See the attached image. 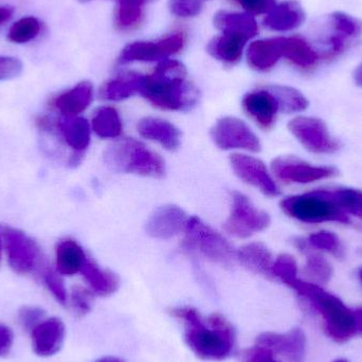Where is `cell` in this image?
Wrapping results in <instances>:
<instances>
[{"instance_id":"d6a6232c","label":"cell","mask_w":362,"mask_h":362,"mask_svg":"<svg viewBox=\"0 0 362 362\" xmlns=\"http://www.w3.org/2000/svg\"><path fill=\"white\" fill-rule=\"evenodd\" d=\"M322 191L346 214L354 215L362 221V189L338 187L335 189H322Z\"/></svg>"},{"instance_id":"277c9868","label":"cell","mask_w":362,"mask_h":362,"mask_svg":"<svg viewBox=\"0 0 362 362\" xmlns=\"http://www.w3.org/2000/svg\"><path fill=\"white\" fill-rule=\"evenodd\" d=\"M104 161L110 170L118 173L153 178H163L165 175V163L161 156L133 138L110 144L104 153Z\"/></svg>"},{"instance_id":"681fc988","label":"cell","mask_w":362,"mask_h":362,"mask_svg":"<svg viewBox=\"0 0 362 362\" xmlns=\"http://www.w3.org/2000/svg\"><path fill=\"white\" fill-rule=\"evenodd\" d=\"M81 4H88V2L95 1V0H78Z\"/></svg>"},{"instance_id":"b9f144b4","label":"cell","mask_w":362,"mask_h":362,"mask_svg":"<svg viewBox=\"0 0 362 362\" xmlns=\"http://www.w3.org/2000/svg\"><path fill=\"white\" fill-rule=\"evenodd\" d=\"M243 8L244 12L252 15H265L274 8L276 0H232Z\"/></svg>"},{"instance_id":"836d02e7","label":"cell","mask_w":362,"mask_h":362,"mask_svg":"<svg viewBox=\"0 0 362 362\" xmlns=\"http://www.w3.org/2000/svg\"><path fill=\"white\" fill-rule=\"evenodd\" d=\"M40 27V21L35 17H23L13 23L8 30V38L15 44H25L37 37Z\"/></svg>"},{"instance_id":"bcb514c9","label":"cell","mask_w":362,"mask_h":362,"mask_svg":"<svg viewBox=\"0 0 362 362\" xmlns=\"http://www.w3.org/2000/svg\"><path fill=\"white\" fill-rule=\"evenodd\" d=\"M14 14V8L12 6H0V25L8 21Z\"/></svg>"},{"instance_id":"603a6c76","label":"cell","mask_w":362,"mask_h":362,"mask_svg":"<svg viewBox=\"0 0 362 362\" xmlns=\"http://www.w3.org/2000/svg\"><path fill=\"white\" fill-rule=\"evenodd\" d=\"M93 100V84L88 81H83L74 88L57 95L53 101V106L65 117H76L85 112Z\"/></svg>"},{"instance_id":"4fadbf2b","label":"cell","mask_w":362,"mask_h":362,"mask_svg":"<svg viewBox=\"0 0 362 362\" xmlns=\"http://www.w3.org/2000/svg\"><path fill=\"white\" fill-rule=\"evenodd\" d=\"M230 163L240 180L257 187L264 195L276 197L280 194L263 161L247 155L233 154L230 157Z\"/></svg>"},{"instance_id":"484cf974","label":"cell","mask_w":362,"mask_h":362,"mask_svg":"<svg viewBox=\"0 0 362 362\" xmlns=\"http://www.w3.org/2000/svg\"><path fill=\"white\" fill-rule=\"evenodd\" d=\"M156 0H116L115 27L121 32L137 30L146 19V6Z\"/></svg>"},{"instance_id":"f546056e","label":"cell","mask_w":362,"mask_h":362,"mask_svg":"<svg viewBox=\"0 0 362 362\" xmlns=\"http://www.w3.org/2000/svg\"><path fill=\"white\" fill-rule=\"evenodd\" d=\"M81 274L97 295L106 297L116 293L120 281L114 272L102 269L93 259H87Z\"/></svg>"},{"instance_id":"7c38bea8","label":"cell","mask_w":362,"mask_h":362,"mask_svg":"<svg viewBox=\"0 0 362 362\" xmlns=\"http://www.w3.org/2000/svg\"><path fill=\"white\" fill-rule=\"evenodd\" d=\"M272 171L280 180L302 185L327 180L338 174L334 168L313 165L293 156H280L274 159Z\"/></svg>"},{"instance_id":"83f0119b","label":"cell","mask_w":362,"mask_h":362,"mask_svg":"<svg viewBox=\"0 0 362 362\" xmlns=\"http://www.w3.org/2000/svg\"><path fill=\"white\" fill-rule=\"evenodd\" d=\"M240 263L255 274L272 276L274 259L269 249L262 243H250L245 245L236 253Z\"/></svg>"},{"instance_id":"7402d4cb","label":"cell","mask_w":362,"mask_h":362,"mask_svg":"<svg viewBox=\"0 0 362 362\" xmlns=\"http://www.w3.org/2000/svg\"><path fill=\"white\" fill-rule=\"evenodd\" d=\"M283 59L302 70L314 69L320 55L312 42L299 35L282 36Z\"/></svg>"},{"instance_id":"9a60e30c","label":"cell","mask_w":362,"mask_h":362,"mask_svg":"<svg viewBox=\"0 0 362 362\" xmlns=\"http://www.w3.org/2000/svg\"><path fill=\"white\" fill-rule=\"evenodd\" d=\"M189 217L187 213L174 204H167L157 209L146 223L148 235L158 240H169L185 231Z\"/></svg>"},{"instance_id":"4dcf8cb0","label":"cell","mask_w":362,"mask_h":362,"mask_svg":"<svg viewBox=\"0 0 362 362\" xmlns=\"http://www.w3.org/2000/svg\"><path fill=\"white\" fill-rule=\"evenodd\" d=\"M93 132L104 139H115L122 134L123 125L118 110L112 106H103L95 112L91 121Z\"/></svg>"},{"instance_id":"f5cc1de1","label":"cell","mask_w":362,"mask_h":362,"mask_svg":"<svg viewBox=\"0 0 362 362\" xmlns=\"http://www.w3.org/2000/svg\"><path fill=\"white\" fill-rule=\"evenodd\" d=\"M359 276H361V282H362V268L361 269V272H359Z\"/></svg>"},{"instance_id":"ee69618b","label":"cell","mask_w":362,"mask_h":362,"mask_svg":"<svg viewBox=\"0 0 362 362\" xmlns=\"http://www.w3.org/2000/svg\"><path fill=\"white\" fill-rule=\"evenodd\" d=\"M240 361L242 362H281L276 361V355L272 351L257 344L245 350L240 355Z\"/></svg>"},{"instance_id":"9c48e42d","label":"cell","mask_w":362,"mask_h":362,"mask_svg":"<svg viewBox=\"0 0 362 362\" xmlns=\"http://www.w3.org/2000/svg\"><path fill=\"white\" fill-rule=\"evenodd\" d=\"M288 129L306 150L315 154H333L339 150V144L321 119L297 117L289 122Z\"/></svg>"},{"instance_id":"ba28073f","label":"cell","mask_w":362,"mask_h":362,"mask_svg":"<svg viewBox=\"0 0 362 362\" xmlns=\"http://www.w3.org/2000/svg\"><path fill=\"white\" fill-rule=\"evenodd\" d=\"M187 44V36L177 31L163 36L157 40H138L127 45L119 55V63L135 62H161L171 59L183 50Z\"/></svg>"},{"instance_id":"ab89813d","label":"cell","mask_w":362,"mask_h":362,"mask_svg":"<svg viewBox=\"0 0 362 362\" xmlns=\"http://www.w3.org/2000/svg\"><path fill=\"white\" fill-rule=\"evenodd\" d=\"M71 306L74 314L82 318L86 316L93 306V293L82 286H74L71 291Z\"/></svg>"},{"instance_id":"e575fe53","label":"cell","mask_w":362,"mask_h":362,"mask_svg":"<svg viewBox=\"0 0 362 362\" xmlns=\"http://www.w3.org/2000/svg\"><path fill=\"white\" fill-rule=\"evenodd\" d=\"M306 272L318 282H329L333 276V267L323 255L310 253L306 259Z\"/></svg>"},{"instance_id":"7a4b0ae2","label":"cell","mask_w":362,"mask_h":362,"mask_svg":"<svg viewBox=\"0 0 362 362\" xmlns=\"http://www.w3.org/2000/svg\"><path fill=\"white\" fill-rule=\"evenodd\" d=\"M140 95L155 107L174 112L191 110L199 99L187 68L174 59L159 62L152 74L144 76Z\"/></svg>"},{"instance_id":"f6af8a7d","label":"cell","mask_w":362,"mask_h":362,"mask_svg":"<svg viewBox=\"0 0 362 362\" xmlns=\"http://www.w3.org/2000/svg\"><path fill=\"white\" fill-rule=\"evenodd\" d=\"M14 335L12 329L0 323V357L8 356L12 349Z\"/></svg>"},{"instance_id":"cb8c5ba5","label":"cell","mask_w":362,"mask_h":362,"mask_svg":"<svg viewBox=\"0 0 362 362\" xmlns=\"http://www.w3.org/2000/svg\"><path fill=\"white\" fill-rule=\"evenodd\" d=\"M248 40L238 35L221 33L209 42L206 51L213 59L227 64L235 65L242 59Z\"/></svg>"},{"instance_id":"f907efd6","label":"cell","mask_w":362,"mask_h":362,"mask_svg":"<svg viewBox=\"0 0 362 362\" xmlns=\"http://www.w3.org/2000/svg\"><path fill=\"white\" fill-rule=\"evenodd\" d=\"M334 362H349V361H346V359L341 358V359H337V361H335Z\"/></svg>"},{"instance_id":"816d5d0a","label":"cell","mask_w":362,"mask_h":362,"mask_svg":"<svg viewBox=\"0 0 362 362\" xmlns=\"http://www.w3.org/2000/svg\"><path fill=\"white\" fill-rule=\"evenodd\" d=\"M0 259H1V240H0Z\"/></svg>"},{"instance_id":"d590c367","label":"cell","mask_w":362,"mask_h":362,"mask_svg":"<svg viewBox=\"0 0 362 362\" xmlns=\"http://www.w3.org/2000/svg\"><path fill=\"white\" fill-rule=\"evenodd\" d=\"M308 245L319 250L327 251L332 255L341 257L344 253L339 238L333 232L319 231L310 235L308 240Z\"/></svg>"},{"instance_id":"5b68a950","label":"cell","mask_w":362,"mask_h":362,"mask_svg":"<svg viewBox=\"0 0 362 362\" xmlns=\"http://www.w3.org/2000/svg\"><path fill=\"white\" fill-rule=\"evenodd\" d=\"M287 216L305 223H349L350 216L332 202L322 189L289 196L280 202Z\"/></svg>"},{"instance_id":"c3c4849f","label":"cell","mask_w":362,"mask_h":362,"mask_svg":"<svg viewBox=\"0 0 362 362\" xmlns=\"http://www.w3.org/2000/svg\"><path fill=\"white\" fill-rule=\"evenodd\" d=\"M95 362H125L122 359L117 358V357L106 356L102 357V358L98 359Z\"/></svg>"},{"instance_id":"7bdbcfd3","label":"cell","mask_w":362,"mask_h":362,"mask_svg":"<svg viewBox=\"0 0 362 362\" xmlns=\"http://www.w3.org/2000/svg\"><path fill=\"white\" fill-rule=\"evenodd\" d=\"M23 69V63L16 57H0V81L17 78Z\"/></svg>"},{"instance_id":"ac0fdd59","label":"cell","mask_w":362,"mask_h":362,"mask_svg":"<svg viewBox=\"0 0 362 362\" xmlns=\"http://www.w3.org/2000/svg\"><path fill=\"white\" fill-rule=\"evenodd\" d=\"M305 18V11L298 0H284L265 14L264 25L272 31L287 33L301 27Z\"/></svg>"},{"instance_id":"3957f363","label":"cell","mask_w":362,"mask_h":362,"mask_svg":"<svg viewBox=\"0 0 362 362\" xmlns=\"http://www.w3.org/2000/svg\"><path fill=\"white\" fill-rule=\"evenodd\" d=\"M301 297L305 298L315 310L322 315L327 331L337 341H344L358 332L355 312L346 308L337 297L313 283L303 282L296 279L289 283Z\"/></svg>"},{"instance_id":"e0dca14e","label":"cell","mask_w":362,"mask_h":362,"mask_svg":"<svg viewBox=\"0 0 362 362\" xmlns=\"http://www.w3.org/2000/svg\"><path fill=\"white\" fill-rule=\"evenodd\" d=\"M65 325L59 318L45 319L31 332L32 348L40 357L57 354L65 339Z\"/></svg>"},{"instance_id":"8fae6325","label":"cell","mask_w":362,"mask_h":362,"mask_svg":"<svg viewBox=\"0 0 362 362\" xmlns=\"http://www.w3.org/2000/svg\"><path fill=\"white\" fill-rule=\"evenodd\" d=\"M8 264L18 274L31 272L40 259V248L35 240L21 230L4 226L1 228Z\"/></svg>"},{"instance_id":"74e56055","label":"cell","mask_w":362,"mask_h":362,"mask_svg":"<svg viewBox=\"0 0 362 362\" xmlns=\"http://www.w3.org/2000/svg\"><path fill=\"white\" fill-rule=\"evenodd\" d=\"M297 262L291 255H281L274 262L272 276L280 279L286 285L297 279Z\"/></svg>"},{"instance_id":"f35d334b","label":"cell","mask_w":362,"mask_h":362,"mask_svg":"<svg viewBox=\"0 0 362 362\" xmlns=\"http://www.w3.org/2000/svg\"><path fill=\"white\" fill-rule=\"evenodd\" d=\"M45 284L49 289L53 297L55 298L62 305H66L67 303V291H66L65 285H64L63 279L59 272H55L52 268H46L42 274Z\"/></svg>"},{"instance_id":"f1b7e54d","label":"cell","mask_w":362,"mask_h":362,"mask_svg":"<svg viewBox=\"0 0 362 362\" xmlns=\"http://www.w3.org/2000/svg\"><path fill=\"white\" fill-rule=\"evenodd\" d=\"M88 257L82 247L74 240H64L57 247V270L62 276L81 272Z\"/></svg>"},{"instance_id":"d6986e66","label":"cell","mask_w":362,"mask_h":362,"mask_svg":"<svg viewBox=\"0 0 362 362\" xmlns=\"http://www.w3.org/2000/svg\"><path fill=\"white\" fill-rule=\"evenodd\" d=\"M247 62L257 71H268L283 59V37L262 38L251 42L247 47Z\"/></svg>"},{"instance_id":"ffe728a7","label":"cell","mask_w":362,"mask_h":362,"mask_svg":"<svg viewBox=\"0 0 362 362\" xmlns=\"http://www.w3.org/2000/svg\"><path fill=\"white\" fill-rule=\"evenodd\" d=\"M213 23L221 33L234 34L248 42L259 34V23L255 15L247 12L221 10L215 13Z\"/></svg>"},{"instance_id":"30bf717a","label":"cell","mask_w":362,"mask_h":362,"mask_svg":"<svg viewBox=\"0 0 362 362\" xmlns=\"http://www.w3.org/2000/svg\"><path fill=\"white\" fill-rule=\"evenodd\" d=\"M213 141L221 150H245L257 153L262 146L250 127L235 117H223L211 131Z\"/></svg>"},{"instance_id":"52a82bcc","label":"cell","mask_w":362,"mask_h":362,"mask_svg":"<svg viewBox=\"0 0 362 362\" xmlns=\"http://www.w3.org/2000/svg\"><path fill=\"white\" fill-rule=\"evenodd\" d=\"M269 225L268 213L257 209L244 194L232 193L231 211L223 223V229L228 234L238 238H248L263 231Z\"/></svg>"},{"instance_id":"7dc6e473","label":"cell","mask_w":362,"mask_h":362,"mask_svg":"<svg viewBox=\"0 0 362 362\" xmlns=\"http://www.w3.org/2000/svg\"><path fill=\"white\" fill-rule=\"evenodd\" d=\"M353 78H354L355 84H356L357 86L362 87V63L359 64L356 69L354 70Z\"/></svg>"},{"instance_id":"5bb4252c","label":"cell","mask_w":362,"mask_h":362,"mask_svg":"<svg viewBox=\"0 0 362 362\" xmlns=\"http://www.w3.org/2000/svg\"><path fill=\"white\" fill-rule=\"evenodd\" d=\"M257 344L281 355L291 362H301L305 354L306 340L303 332L291 329L287 334L263 333L257 337Z\"/></svg>"},{"instance_id":"2e32d148","label":"cell","mask_w":362,"mask_h":362,"mask_svg":"<svg viewBox=\"0 0 362 362\" xmlns=\"http://www.w3.org/2000/svg\"><path fill=\"white\" fill-rule=\"evenodd\" d=\"M245 112L265 129H272L280 112L278 101L268 87L255 89L243 99Z\"/></svg>"},{"instance_id":"1f68e13d","label":"cell","mask_w":362,"mask_h":362,"mask_svg":"<svg viewBox=\"0 0 362 362\" xmlns=\"http://www.w3.org/2000/svg\"><path fill=\"white\" fill-rule=\"evenodd\" d=\"M278 101L281 112L284 114H297L306 110L310 103L305 95L293 87L272 85L267 86Z\"/></svg>"},{"instance_id":"44dd1931","label":"cell","mask_w":362,"mask_h":362,"mask_svg":"<svg viewBox=\"0 0 362 362\" xmlns=\"http://www.w3.org/2000/svg\"><path fill=\"white\" fill-rule=\"evenodd\" d=\"M137 129L141 137L158 142L165 150L175 151L180 148V131L169 121L148 117L139 121Z\"/></svg>"},{"instance_id":"60d3db41","label":"cell","mask_w":362,"mask_h":362,"mask_svg":"<svg viewBox=\"0 0 362 362\" xmlns=\"http://www.w3.org/2000/svg\"><path fill=\"white\" fill-rule=\"evenodd\" d=\"M44 310L35 306H23L19 310L18 320L25 331L31 333L40 323L45 320Z\"/></svg>"},{"instance_id":"6da1fadb","label":"cell","mask_w":362,"mask_h":362,"mask_svg":"<svg viewBox=\"0 0 362 362\" xmlns=\"http://www.w3.org/2000/svg\"><path fill=\"white\" fill-rule=\"evenodd\" d=\"M172 316L185 322V339L194 354L204 361H223L231 355L235 332L231 323L218 313L210 315L206 323L193 308H172Z\"/></svg>"},{"instance_id":"d4e9b609","label":"cell","mask_w":362,"mask_h":362,"mask_svg":"<svg viewBox=\"0 0 362 362\" xmlns=\"http://www.w3.org/2000/svg\"><path fill=\"white\" fill-rule=\"evenodd\" d=\"M144 74L136 71H127L118 74L112 80L107 81L102 86L100 95L107 101H122L140 93Z\"/></svg>"},{"instance_id":"8d00e7d4","label":"cell","mask_w":362,"mask_h":362,"mask_svg":"<svg viewBox=\"0 0 362 362\" xmlns=\"http://www.w3.org/2000/svg\"><path fill=\"white\" fill-rule=\"evenodd\" d=\"M212 0H170L172 14L180 18H193L204 10V6Z\"/></svg>"},{"instance_id":"4316f807","label":"cell","mask_w":362,"mask_h":362,"mask_svg":"<svg viewBox=\"0 0 362 362\" xmlns=\"http://www.w3.org/2000/svg\"><path fill=\"white\" fill-rule=\"evenodd\" d=\"M59 132L66 144L74 153L83 154L90 144V125L86 119L81 117H65L57 123Z\"/></svg>"},{"instance_id":"8992f818","label":"cell","mask_w":362,"mask_h":362,"mask_svg":"<svg viewBox=\"0 0 362 362\" xmlns=\"http://www.w3.org/2000/svg\"><path fill=\"white\" fill-rule=\"evenodd\" d=\"M183 232L182 247L189 253L218 264L230 263L235 255L228 240L198 217H189Z\"/></svg>"}]
</instances>
